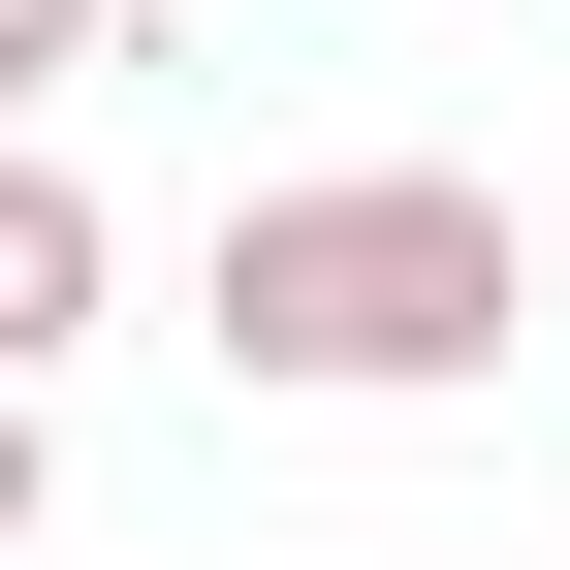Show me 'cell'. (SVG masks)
Instances as JSON below:
<instances>
[{
    "label": "cell",
    "mask_w": 570,
    "mask_h": 570,
    "mask_svg": "<svg viewBox=\"0 0 570 570\" xmlns=\"http://www.w3.org/2000/svg\"><path fill=\"white\" fill-rule=\"evenodd\" d=\"M96 285H127L96 159H63V127H0V381H63V348H96Z\"/></svg>",
    "instance_id": "2"
},
{
    "label": "cell",
    "mask_w": 570,
    "mask_h": 570,
    "mask_svg": "<svg viewBox=\"0 0 570 570\" xmlns=\"http://www.w3.org/2000/svg\"><path fill=\"white\" fill-rule=\"evenodd\" d=\"M96 63H127V0H0V127H32V96H96Z\"/></svg>",
    "instance_id": "3"
},
{
    "label": "cell",
    "mask_w": 570,
    "mask_h": 570,
    "mask_svg": "<svg viewBox=\"0 0 570 570\" xmlns=\"http://www.w3.org/2000/svg\"><path fill=\"white\" fill-rule=\"evenodd\" d=\"M32 508H63V412H32V381H0V539H32Z\"/></svg>",
    "instance_id": "4"
},
{
    "label": "cell",
    "mask_w": 570,
    "mask_h": 570,
    "mask_svg": "<svg viewBox=\"0 0 570 570\" xmlns=\"http://www.w3.org/2000/svg\"><path fill=\"white\" fill-rule=\"evenodd\" d=\"M508 317H539V223L475 159L223 190V381H285V412H444V381H508Z\"/></svg>",
    "instance_id": "1"
}]
</instances>
